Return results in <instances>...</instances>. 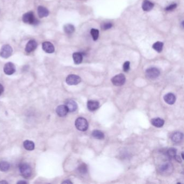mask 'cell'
Wrapping results in <instances>:
<instances>
[{
	"mask_svg": "<svg viewBox=\"0 0 184 184\" xmlns=\"http://www.w3.org/2000/svg\"><path fill=\"white\" fill-rule=\"evenodd\" d=\"M23 147L25 148V149H26V150H34V149H35V144L33 142H32L31 140H26L23 143Z\"/></svg>",
	"mask_w": 184,
	"mask_h": 184,
	"instance_id": "44dd1931",
	"label": "cell"
},
{
	"mask_svg": "<svg viewBox=\"0 0 184 184\" xmlns=\"http://www.w3.org/2000/svg\"><path fill=\"white\" fill-rule=\"evenodd\" d=\"M184 135L183 133L180 132H174L171 136V139L174 143H179L181 142L183 139Z\"/></svg>",
	"mask_w": 184,
	"mask_h": 184,
	"instance_id": "9a60e30c",
	"label": "cell"
},
{
	"mask_svg": "<svg viewBox=\"0 0 184 184\" xmlns=\"http://www.w3.org/2000/svg\"><path fill=\"white\" fill-rule=\"evenodd\" d=\"M164 44L161 42H157L153 45V48L158 53H160L162 50Z\"/></svg>",
	"mask_w": 184,
	"mask_h": 184,
	"instance_id": "d4e9b609",
	"label": "cell"
},
{
	"mask_svg": "<svg viewBox=\"0 0 184 184\" xmlns=\"http://www.w3.org/2000/svg\"><path fill=\"white\" fill-rule=\"evenodd\" d=\"M17 184H27L26 181H19L17 182Z\"/></svg>",
	"mask_w": 184,
	"mask_h": 184,
	"instance_id": "836d02e7",
	"label": "cell"
},
{
	"mask_svg": "<svg viewBox=\"0 0 184 184\" xmlns=\"http://www.w3.org/2000/svg\"><path fill=\"white\" fill-rule=\"evenodd\" d=\"M22 20L25 23H28L33 25H36L40 22L37 19H36L34 12L33 11L28 12L23 15Z\"/></svg>",
	"mask_w": 184,
	"mask_h": 184,
	"instance_id": "6da1fadb",
	"label": "cell"
},
{
	"mask_svg": "<svg viewBox=\"0 0 184 184\" xmlns=\"http://www.w3.org/2000/svg\"><path fill=\"white\" fill-rule=\"evenodd\" d=\"M63 184H72V183L71 181H69V180H67V181H63V183H62Z\"/></svg>",
	"mask_w": 184,
	"mask_h": 184,
	"instance_id": "d6a6232c",
	"label": "cell"
},
{
	"mask_svg": "<svg viewBox=\"0 0 184 184\" xmlns=\"http://www.w3.org/2000/svg\"><path fill=\"white\" fill-rule=\"evenodd\" d=\"M177 7V4H172L171 5H169V6H168L166 8V10L167 11H171L173 10L174 9H176Z\"/></svg>",
	"mask_w": 184,
	"mask_h": 184,
	"instance_id": "4dcf8cb0",
	"label": "cell"
},
{
	"mask_svg": "<svg viewBox=\"0 0 184 184\" xmlns=\"http://www.w3.org/2000/svg\"><path fill=\"white\" fill-rule=\"evenodd\" d=\"M37 12L38 16L40 18L47 17L49 14V11L46 8L43 6H39L38 7Z\"/></svg>",
	"mask_w": 184,
	"mask_h": 184,
	"instance_id": "e0dca14e",
	"label": "cell"
},
{
	"mask_svg": "<svg viewBox=\"0 0 184 184\" xmlns=\"http://www.w3.org/2000/svg\"><path fill=\"white\" fill-rule=\"evenodd\" d=\"M160 72L156 68H150L147 69L145 72L146 76L149 79H156L160 75Z\"/></svg>",
	"mask_w": 184,
	"mask_h": 184,
	"instance_id": "5b68a950",
	"label": "cell"
},
{
	"mask_svg": "<svg viewBox=\"0 0 184 184\" xmlns=\"http://www.w3.org/2000/svg\"><path fill=\"white\" fill-rule=\"evenodd\" d=\"M166 154L169 158H174L177 154V150L174 148H169L167 151Z\"/></svg>",
	"mask_w": 184,
	"mask_h": 184,
	"instance_id": "484cf974",
	"label": "cell"
},
{
	"mask_svg": "<svg viewBox=\"0 0 184 184\" xmlns=\"http://www.w3.org/2000/svg\"><path fill=\"white\" fill-rule=\"evenodd\" d=\"M75 126L77 129L81 131H85L88 128L89 124L85 118L79 117L76 120Z\"/></svg>",
	"mask_w": 184,
	"mask_h": 184,
	"instance_id": "7a4b0ae2",
	"label": "cell"
},
{
	"mask_svg": "<svg viewBox=\"0 0 184 184\" xmlns=\"http://www.w3.org/2000/svg\"><path fill=\"white\" fill-rule=\"evenodd\" d=\"M75 27L71 24H67L64 26V31L67 34H72L75 31Z\"/></svg>",
	"mask_w": 184,
	"mask_h": 184,
	"instance_id": "cb8c5ba5",
	"label": "cell"
},
{
	"mask_svg": "<svg viewBox=\"0 0 184 184\" xmlns=\"http://www.w3.org/2000/svg\"><path fill=\"white\" fill-rule=\"evenodd\" d=\"M91 35L94 41H96L99 37V31L96 29H92L91 30Z\"/></svg>",
	"mask_w": 184,
	"mask_h": 184,
	"instance_id": "4316f807",
	"label": "cell"
},
{
	"mask_svg": "<svg viewBox=\"0 0 184 184\" xmlns=\"http://www.w3.org/2000/svg\"><path fill=\"white\" fill-rule=\"evenodd\" d=\"M112 26V24L110 22L104 23L101 24V28L103 30H108Z\"/></svg>",
	"mask_w": 184,
	"mask_h": 184,
	"instance_id": "f1b7e54d",
	"label": "cell"
},
{
	"mask_svg": "<svg viewBox=\"0 0 184 184\" xmlns=\"http://www.w3.org/2000/svg\"><path fill=\"white\" fill-rule=\"evenodd\" d=\"M99 105V102L96 101H94V100L89 101L87 103V109L91 111H94L96 110L98 108Z\"/></svg>",
	"mask_w": 184,
	"mask_h": 184,
	"instance_id": "2e32d148",
	"label": "cell"
},
{
	"mask_svg": "<svg viewBox=\"0 0 184 184\" xmlns=\"http://www.w3.org/2000/svg\"><path fill=\"white\" fill-rule=\"evenodd\" d=\"M159 170L162 173H170L173 170V166L169 162H166L159 167Z\"/></svg>",
	"mask_w": 184,
	"mask_h": 184,
	"instance_id": "8fae6325",
	"label": "cell"
},
{
	"mask_svg": "<svg viewBox=\"0 0 184 184\" xmlns=\"http://www.w3.org/2000/svg\"><path fill=\"white\" fill-rule=\"evenodd\" d=\"M164 123V120L160 118H154L151 120V123L156 128H162Z\"/></svg>",
	"mask_w": 184,
	"mask_h": 184,
	"instance_id": "ac0fdd59",
	"label": "cell"
},
{
	"mask_svg": "<svg viewBox=\"0 0 184 184\" xmlns=\"http://www.w3.org/2000/svg\"><path fill=\"white\" fill-rule=\"evenodd\" d=\"M3 87L2 85V84H0V95L3 93Z\"/></svg>",
	"mask_w": 184,
	"mask_h": 184,
	"instance_id": "1f68e13d",
	"label": "cell"
},
{
	"mask_svg": "<svg viewBox=\"0 0 184 184\" xmlns=\"http://www.w3.org/2000/svg\"><path fill=\"white\" fill-rule=\"evenodd\" d=\"M81 82V78L78 76L70 75L66 78V83L69 85H77Z\"/></svg>",
	"mask_w": 184,
	"mask_h": 184,
	"instance_id": "52a82bcc",
	"label": "cell"
},
{
	"mask_svg": "<svg viewBox=\"0 0 184 184\" xmlns=\"http://www.w3.org/2000/svg\"><path fill=\"white\" fill-rule=\"evenodd\" d=\"M65 106H67L68 111L70 112H74L77 109V104L73 100H69L66 102Z\"/></svg>",
	"mask_w": 184,
	"mask_h": 184,
	"instance_id": "5bb4252c",
	"label": "cell"
},
{
	"mask_svg": "<svg viewBox=\"0 0 184 184\" xmlns=\"http://www.w3.org/2000/svg\"><path fill=\"white\" fill-rule=\"evenodd\" d=\"M56 111L58 116L61 117L65 116L69 112L67 106L64 105H59L57 108Z\"/></svg>",
	"mask_w": 184,
	"mask_h": 184,
	"instance_id": "7c38bea8",
	"label": "cell"
},
{
	"mask_svg": "<svg viewBox=\"0 0 184 184\" xmlns=\"http://www.w3.org/2000/svg\"><path fill=\"white\" fill-rule=\"evenodd\" d=\"M10 164L7 162L2 161L0 162V171L2 172H6L9 169Z\"/></svg>",
	"mask_w": 184,
	"mask_h": 184,
	"instance_id": "603a6c76",
	"label": "cell"
},
{
	"mask_svg": "<svg viewBox=\"0 0 184 184\" xmlns=\"http://www.w3.org/2000/svg\"><path fill=\"white\" fill-rule=\"evenodd\" d=\"M2 183H4V184L6 183V184H8V182L6 181H0V184H2Z\"/></svg>",
	"mask_w": 184,
	"mask_h": 184,
	"instance_id": "e575fe53",
	"label": "cell"
},
{
	"mask_svg": "<svg viewBox=\"0 0 184 184\" xmlns=\"http://www.w3.org/2000/svg\"><path fill=\"white\" fill-rule=\"evenodd\" d=\"M37 43L34 40H30L26 44L25 50L26 53H30L33 52L37 48Z\"/></svg>",
	"mask_w": 184,
	"mask_h": 184,
	"instance_id": "9c48e42d",
	"label": "cell"
},
{
	"mask_svg": "<svg viewBox=\"0 0 184 184\" xmlns=\"http://www.w3.org/2000/svg\"><path fill=\"white\" fill-rule=\"evenodd\" d=\"M130 63L128 61H126L123 64V70L125 72H128L130 70Z\"/></svg>",
	"mask_w": 184,
	"mask_h": 184,
	"instance_id": "f546056e",
	"label": "cell"
},
{
	"mask_svg": "<svg viewBox=\"0 0 184 184\" xmlns=\"http://www.w3.org/2000/svg\"><path fill=\"white\" fill-rule=\"evenodd\" d=\"M42 49L45 53H51L55 51V47L50 42H44L42 43Z\"/></svg>",
	"mask_w": 184,
	"mask_h": 184,
	"instance_id": "30bf717a",
	"label": "cell"
},
{
	"mask_svg": "<svg viewBox=\"0 0 184 184\" xmlns=\"http://www.w3.org/2000/svg\"><path fill=\"white\" fill-rule=\"evenodd\" d=\"M19 171L21 175L25 178L30 177L32 173L31 167L27 164H23L19 166Z\"/></svg>",
	"mask_w": 184,
	"mask_h": 184,
	"instance_id": "3957f363",
	"label": "cell"
},
{
	"mask_svg": "<svg viewBox=\"0 0 184 184\" xmlns=\"http://www.w3.org/2000/svg\"><path fill=\"white\" fill-rule=\"evenodd\" d=\"M154 7V4L149 0H144L142 3V8L144 11H150Z\"/></svg>",
	"mask_w": 184,
	"mask_h": 184,
	"instance_id": "d6986e66",
	"label": "cell"
},
{
	"mask_svg": "<svg viewBox=\"0 0 184 184\" xmlns=\"http://www.w3.org/2000/svg\"><path fill=\"white\" fill-rule=\"evenodd\" d=\"M164 99L166 103L169 105L174 104L176 101V97L175 95L172 93L166 94L164 96Z\"/></svg>",
	"mask_w": 184,
	"mask_h": 184,
	"instance_id": "4fadbf2b",
	"label": "cell"
},
{
	"mask_svg": "<svg viewBox=\"0 0 184 184\" xmlns=\"http://www.w3.org/2000/svg\"><path fill=\"white\" fill-rule=\"evenodd\" d=\"M12 53V49L10 45L6 44L2 46L0 50V56L3 58H8L10 56Z\"/></svg>",
	"mask_w": 184,
	"mask_h": 184,
	"instance_id": "8992f818",
	"label": "cell"
},
{
	"mask_svg": "<svg viewBox=\"0 0 184 184\" xmlns=\"http://www.w3.org/2000/svg\"><path fill=\"white\" fill-rule=\"evenodd\" d=\"M3 70L4 73L7 75H12L16 71L15 65L11 62H8L4 65Z\"/></svg>",
	"mask_w": 184,
	"mask_h": 184,
	"instance_id": "ba28073f",
	"label": "cell"
},
{
	"mask_svg": "<svg viewBox=\"0 0 184 184\" xmlns=\"http://www.w3.org/2000/svg\"><path fill=\"white\" fill-rule=\"evenodd\" d=\"M125 81H126L125 77L122 74H120L114 76L111 79V82L113 84L117 87L122 86L123 85H124V83H125Z\"/></svg>",
	"mask_w": 184,
	"mask_h": 184,
	"instance_id": "277c9868",
	"label": "cell"
},
{
	"mask_svg": "<svg viewBox=\"0 0 184 184\" xmlns=\"http://www.w3.org/2000/svg\"><path fill=\"white\" fill-rule=\"evenodd\" d=\"M78 170L79 173H81V174H85L87 172V166L84 164H81L78 167Z\"/></svg>",
	"mask_w": 184,
	"mask_h": 184,
	"instance_id": "83f0119b",
	"label": "cell"
},
{
	"mask_svg": "<svg viewBox=\"0 0 184 184\" xmlns=\"http://www.w3.org/2000/svg\"><path fill=\"white\" fill-rule=\"evenodd\" d=\"M181 156H182V159H184V152H182V153H181Z\"/></svg>",
	"mask_w": 184,
	"mask_h": 184,
	"instance_id": "d590c367",
	"label": "cell"
},
{
	"mask_svg": "<svg viewBox=\"0 0 184 184\" xmlns=\"http://www.w3.org/2000/svg\"><path fill=\"white\" fill-rule=\"evenodd\" d=\"M73 60L76 64H79L83 60V55L81 53H75L72 55Z\"/></svg>",
	"mask_w": 184,
	"mask_h": 184,
	"instance_id": "ffe728a7",
	"label": "cell"
},
{
	"mask_svg": "<svg viewBox=\"0 0 184 184\" xmlns=\"http://www.w3.org/2000/svg\"><path fill=\"white\" fill-rule=\"evenodd\" d=\"M92 137L97 139H103L104 138V133L99 130H94L92 132Z\"/></svg>",
	"mask_w": 184,
	"mask_h": 184,
	"instance_id": "7402d4cb",
	"label": "cell"
}]
</instances>
